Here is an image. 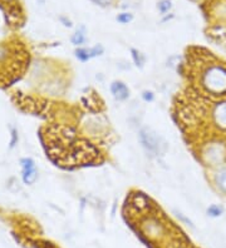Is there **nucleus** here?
<instances>
[{
  "mask_svg": "<svg viewBox=\"0 0 226 248\" xmlns=\"http://www.w3.org/2000/svg\"><path fill=\"white\" fill-rule=\"evenodd\" d=\"M139 138L142 147H143L148 153L155 155L162 153L163 148H165V143H163L162 138H161L154 129H151V128L148 127L141 128L139 132Z\"/></svg>",
  "mask_w": 226,
  "mask_h": 248,
  "instance_id": "obj_2",
  "label": "nucleus"
},
{
  "mask_svg": "<svg viewBox=\"0 0 226 248\" xmlns=\"http://www.w3.org/2000/svg\"><path fill=\"white\" fill-rule=\"evenodd\" d=\"M87 42V35H86V31H85V28H82L79 31H75L72 36V43L74 46H83L85 43Z\"/></svg>",
  "mask_w": 226,
  "mask_h": 248,
  "instance_id": "obj_9",
  "label": "nucleus"
},
{
  "mask_svg": "<svg viewBox=\"0 0 226 248\" xmlns=\"http://www.w3.org/2000/svg\"><path fill=\"white\" fill-rule=\"evenodd\" d=\"M202 85L211 94L226 93V68L211 65L202 74Z\"/></svg>",
  "mask_w": 226,
  "mask_h": 248,
  "instance_id": "obj_1",
  "label": "nucleus"
},
{
  "mask_svg": "<svg viewBox=\"0 0 226 248\" xmlns=\"http://www.w3.org/2000/svg\"><path fill=\"white\" fill-rule=\"evenodd\" d=\"M206 162L210 164H220L226 157V148L223 144L214 143L212 145L208 147L206 152L204 153Z\"/></svg>",
  "mask_w": 226,
  "mask_h": 248,
  "instance_id": "obj_3",
  "label": "nucleus"
},
{
  "mask_svg": "<svg viewBox=\"0 0 226 248\" xmlns=\"http://www.w3.org/2000/svg\"><path fill=\"white\" fill-rule=\"evenodd\" d=\"M111 93L115 97V99L120 100V102H123V100L128 99V97H130V89L121 80H115V82L112 83Z\"/></svg>",
  "mask_w": 226,
  "mask_h": 248,
  "instance_id": "obj_6",
  "label": "nucleus"
},
{
  "mask_svg": "<svg viewBox=\"0 0 226 248\" xmlns=\"http://www.w3.org/2000/svg\"><path fill=\"white\" fill-rule=\"evenodd\" d=\"M215 185L221 192L226 193V167L220 168L215 174Z\"/></svg>",
  "mask_w": 226,
  "mask_h": 248,
  "instance_id": "obj_8",
  "label": "nucleus"
},
{
  "mask_svg": "<svg viewBox=\"0 0 226 248\" xmlns=\"http://www.w3.org/2000/svg\"><path fill=\"white\" fill-rule=\"evenodd\" d=\"M92 1L100 6H109L112 4V0H92Z\"/></svg>",
  "mask_w": 226,
  "mask_h": 248,
  "instance_id": "obj_15",
  "label": "nucleus"
},
{
  "mask_svg": "<svg viewBox=\"0 0 226 248\" xmlns=\"http://www.w3.org/2000/svg\"><path fill=\"white\" fill-rule=\"evenodd\" d=\"M215 123L223 129H226V102L217 104L214 109Z\"/></svg>",
  "mask_w": 226,
  "mask_h": 248,
  "instance_id": "obj_7",
  "label": "nucleus"
},
{
  "mask_svg": "<svg viewBox=\"0 0 226 248\" xmlns=\"http://www.w3.org/2000/svg\"><path fill=\"white\" fill-rule=\"evenodd\" d=\"M20 164H21V168H23V181H24L27 185H32V183H34L36 177H38V174H36L35 164H34L33 159H30V158H24V159H21Z\"/></svg>",
  "mask_w": 226,
  "mask_h": 248,
  "instance_id": "obj_5",
  "label": "nucleus"
},
{
  "mask_svg": "<svg viewBox=\"0 0 226 248\" xmlns=\"http://www.w3.org/2000/svg\"><path fill=\"white\" fill-rule=\"evenodd\" d=\"M132 20L133 16L130 13H122V14H120V16H117V21L121 23V24H128V23H131Z\"/></svg>",
  "mask_w": 226,
  "mask_h": 248,
  "instance_id": "obj_13",
  "label": "nucleus"
},
{
  "mask_svg": "<svg viewBox=\"0 0 226 248\" xmlns=\"http://www.w3.org/2000/svg\"><path fill=\"white\" fill-rule=\"evenodd\" d=\"M142 99L145 100V102H147V103H150V102H154L155 94L150 91H145L143 93H142Z\"/></svg>",
  "mask_w": 226,
  "mask_h": 248,
  "instance_id": "obj_14",
  "label": "nucleus"
},
{
  "mask_svg": "<svg viewBox=\"0 0 226 248\" xmlns=\"http://www.w3.org/2000/svg\"><path fill=\"white\" fill-rule=\"evenodd\" d=\"M131 55H132L133 63L136 64V67H139V68L143 67V64L146 63L145 54H142V53L139 52L137 49H131Z\"/></svg>",
  "mask_w": 226,
  "mask_h": 248,
  "instance_id": "obj_10",
  "label": "nucleus"
},
{
  "mask_svg": "<svg viewBox=\"0 0 226 248\" xmlns=\"http://www.w3.org/2000/svg\"><path fill=\"white\" fill-rule=\"evenodd\" d=\"M157 8H158L160 13L166 14V13H169V10L172 8V4L170 0H161L160 3H158V5H157Z\"/></svg>",
  "mask_w": 226,
  "mask_h": 248,
  "instance_id": "obj_12",
  "label": "nucleus"
},
{
  "mask_svg": "<svg viewBox=\"0 0 226 248\" xmlns=\"http://www.w3.org/2000/svg\"><path fill=\"white\" fill-rule=\"evenodd\" d=\"M223 207L217 206V204H212V206H210L208 208V215L210 216V217H219V216L223 215Z\"/></svg>",
  "mask_w": 226,
  "mask_h": 248,
  "instance_id": "obj_11",
  "label": "nucleus"
},
{
  "mask_svg": "<svg viewBox=\"0 0 226 248\" xmlns=\"http://www.w3.org/2000/svg\"><path fill=\"white\" fill-rule=\"evenodd\" d=\"M103 52H104L103 46L98 44V46H92V48L75 49L74 53H75V57H77V59L85 63V62H88V61H90V59H93V58L102 55Z\"/></svg>",
  "mask_w": 226,
  "mask_h": 248,
  "instance_id": "obj_4",
  "label": "nucleus"
}]
</instances>
